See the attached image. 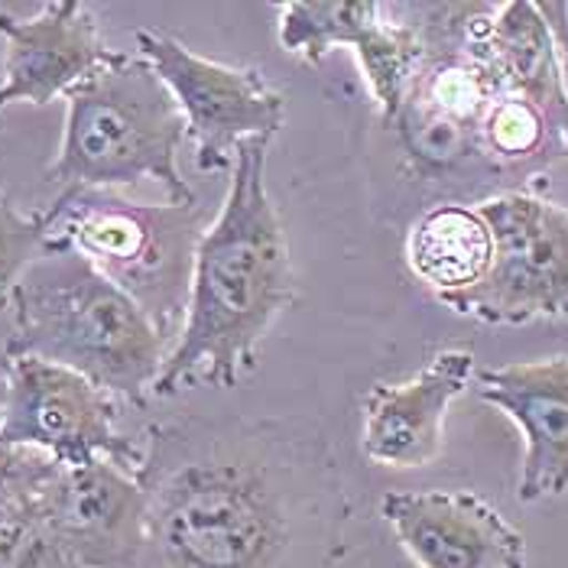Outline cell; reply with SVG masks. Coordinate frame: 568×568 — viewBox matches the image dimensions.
Here are the masks:
<instances>
[{
	"mask_svg": "<svg viewBox=\"0 0 568 568\" xmlns=\"http://www.w3.org/2000/svg\"><path fill=\"white\" fill-rule=\"evenodd\" d=\"M136 568H338L351 500L335 452L293 416H182L143 433Z\"/></svg>",
	"mask_w": 568,
	"mask_h": 568,
	"instance_id": "1",
	"label": "cell"
},
{
	"mask_svg": "<svg viewBox=\"0 0 568 568\" xmlns=\"http://www.w3.org/2000/svg\"><path fill=\"white\" fill-rule=\"evenodd\" d=\"M270 143L244 140L234 153L231 185L199 241L185 318L153 396L192 384L231 390L254 367L266 332L296 303L286 231L266 189Z\"/></svg>",
	"mask_w": 568,
	"mask_h": 568,
	"instance_id": "2",
	"label": "cell"
},
{
	"mask_svg": "<svg viewBox=\"0 0 568 568\" xmlns=\"http://www.w3.org/2000/svg\"><path fill=\"white\" fill-rule=\"evenodd\" d=\"M7 308L13 315L7 357L69 367L118 403L143 406L153 396L170 345L143 308L65 241L45 237Z\"/></svg>",
	"mask_w": 568,
	"mask_h": 568,
	"instance_id": "3",
	"label": "cell"
},
{
	"mask_svg": "<svg viewBox=\"0 0 568 568\" xmlns=\"http://www.w3.org/2000/svg\"><path fill=\"white\" fill-rule=\"evenodd\" d=\"M185 121L146 59L118 52L65 94V128L45 182L65 189L121 192L156 182L170 202L192 205L179 170Z\"/></svg>",
	"mask_w": 568,
	"mask_h": 568,
	"instance_id": "4",
	"label": "cell"
},
{
	"mask_svg": "<svg viewBox=\"0 0 568 568\" xmlns=\"http://www.w3.org/2000/svg\"><path fill=\"white\" fill-rule=\"evenodd\" d=\"M43 212L45 237L75 247L143 308L166 345L175 342L189 306L195 251L205 234L199 202L146 205L118 192L65 189Z\"/></svg>",
	"mask_w": 568,
	"mask_h": 568,
	"instance_id": "5",
	"label": "cell"
},
{
	"mask_svg": "<svg viewBox=\"0 0 568 568\" xmlns=\"http://www.w3.org/2000/svg\"><path fill=\"white\" fill-rule=\"evenodd\" d=\"M475 209L494 244L487 273L438 303L484 325L568 318V209L532 192H500Z\"/></svg>",
	"mask_w": 568,
	"mask_h": 568,
	"instance_id": "6",
	"label": "cell"
},
{
	"mask_svg": "<svg viewBox=\"0 0 568 568\" xmlns=\"http://www.w3.org/2000/svg\"><path fill=\"white\" fill-rule=\"evenodd\" d=\"M121 403L88 377L40 357H7L0 374V448H30L55 465L111 462L136 475L143 438L121 433Z\"/></svg>",
	"mask_w": 568,
	"mask_h": 568,
	"instance_id": "7",
	"label": "cell"
},
{
	"mask_svg": "<svg viewBox=\"0 0 568 568\" xmlns=\"http://www.w3.org/2000/svg\"><path fill=\"white\" fill-rule=\"evenodd\" d=\"M140 59L160 75L195 143L202 173H231L244 140H273L286 121V98L261 69L199 55L170 33L136 30Z\"/></svg>",
	"mask_w": 568,
	"mask_h": 568,
	"instance_id": "8",
	"label": "cell"
},
{
	"mask_svg": "<svg viewBox=\"0 0 568 568\" xmlns=\"http://www.w3.org/2000/svg\"><path fill=\"white\" fill-rule=\"evenodd\" d=\"M390 13L394 7L371 0L280 3L276 40L290 55H300L312 65H318L332 49L348 45L361 62L384 124H394L423 62L426 43L409 23L394 20Z\"/></svg>",
	"mask_w": 568,
	"mask_h": 568,
	"instance_id": "9",
	"label": "cell"
},
{
	"mask_svg": "<svg viewBox=\"0 0 568 568\" xmlns=\"http://www.w3.org/2000/svg\"><path fill=\"white\" fill-rule=\"evenodd\" d=\"M37 504L82 568H136L146 539V497L136 475L111 462L55 465Z\"/></svg>",
	"mask_w": 568,
	"mask_h": 568,
	"instance_id": "10",
	"label": "cell"
},
{
	"mask_svg": "<svg viewBox=\"0 0 568 568\" xmlns=\"http://www.w3.org/2000/svg\"><path fill=\"white\" fill-rule=\"evenodd\" d=\"M381 517L419 568H526V539L475 490H387Z\"/></svg>",
	"mask_w": 568,
	"mask_h": 568,
	"instance_id": "11",
	"label": "cell"
},
{
	"mask_svg": "<svg viewBox=\"0 0 568 568\" xmlns=\"http://www.w3.org/2000/svg\"><path fill=\"white\" fill-rule=\"evenodd\" d=\"M0 111L52 104L114 55L82 0H49L33 17L0 13Z\"/></svg>",
	"mask_w": 568,
	"mask_h": 568,
	"instance_id": "12",
	"label": "cell"
},
{
	"mask_svg": "<svg viewBox=\"0 0 568 568\" xmlns=\"http://www.w3.org/2000/svg\"><path fill=\"white\" fill-rule=\"evenodd\" d=\"M475 354L445 348L399 384H374L361 403V452L384 468H423L442 452L445 413L468 390Z\"/></svg>",
	"mask_w": 568,
	"mask_h": 568,
	"instance_id": "13",
	"label": "cell"
},
{
	"mask_svg": "<svg viewBox=\"0 0 568 568\" xmlns=\"http://www.w3.org/2000/svg\"><path fill=\"white\" fill-rule=\"evenodd\" d=\"M478 396L524 433L517 497L536 504L568 490V354L520 361L478 374Z\"/></svg>",
	"mask_w": 568,
	"mask_h": 568,
	"instance_id": "14",
	"label": "cell"
},
{
	"mask_svg": "<svg viewBox=\"0 0 568 568\" xmlns=\"http://www.w3.org/2000/svg\"><path fill=\"white\" fill-rule=\"evenodd\" d=\"M471 27L500 85L542 118L552 156H568V75L539 7L529 0L475 7Z\"/></svg>",
	"mask_w": 568,
	"mask_h": 568,
	"instance_id": "15",
	"label": "cell"
},
{
	"mask_svg": "<svg viewBox=\"0 0 568 568\" xmlns=\"http://www.w3.org/2000/svg\"><path fill=\"white\" fill-rule=\"evenodd\" d=\"M490 231L468 205L429 209L406 234V263L436 296L475 286L490 263Z\"/></svg>",
	"mask_w": 568,
	"mask_h": 568,
	"instance_id": "16",
	"label": "cell"
},
{
	"mask_svg": "<svg viewBox=\"0 0 568 568\" xmlns=\"http://www.w3.org/2000/svg\"><path fill=\"white\" fill-rule=\"evenodd\" d=\"M475 146L481 150L484 156L497 160V163H526L546 150H552L549 133L542 118L526 104L524 98H517L514 91L500 85L497 98L490 101L487 114H484Z\"/></svg>",
	"mask_w": 568,
	"mask_h": 568,
	"instance_id": "17",
	"label": "cell"
},
{
	"mask_svg": "<svg viewBox=\"0 0 568 568\" xmlns=\"http://www.w3.org/2000/svg\"><path fill=\"white\" fill-rule=\"evenodd\" d=\"M0 568H82L43 517L37 497L0 529Z\"/></svg>",
	"mask_w": 568,
	"mask_h": 568,
	"instance_id": "18",
	"label": "cell"
},
{
	"mask_svg": "<svg viewBox=\"0 0 568 568\" xmlns=\"http://www.w3.org/2000/svg\"><path fill=\"white\" fill-rule=\"evenodd\" d=\"M45 247V212H23L0 185V312Z\"/></svg>",
	"mask_w": 568,
	"mask_h": 568,
	"instance_id": "19",
	"label": "cell"
},
{
	"mask_svg": "<svg viewBox=\"0 0 568 568\" xmlns=\"http://www.w3.org/2000/svg\"><path fill=\"white\" fill-rule=\"evenodd\" d=\"M52 468L55 462L40 452L0 448V529L20 507H27L40 494Z\"/></svg>",
	"mask_w": 568,
	"mask_h": 568,
	"instance_id": "20",
	"label": "cell"
},
{
	"mask_svg": "<svg viewBox=\"0 0 568 568\" xmlns=\"http://www.w3.org/2000/svg\"><path fill=\"white\" fill-rule=\"evenodd\" d=\"M536 7L546 20V30L559 49V59H562L568 75V3H536Z\"/></svg>",
	"mask_w": 568,
	"mask_h": 568,
	"instance_id": "21",
	"label": "cell"
}]
</instances>
